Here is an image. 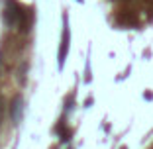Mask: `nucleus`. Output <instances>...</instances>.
Masks as SVG:
<instances>
[{
    "label": "nucleus",
    "mask_w": 153,
    "mask_h": 149,
    "mask_svg": "<svg viewBox=\"0 0 153 149\" xmlns=\"http://www.w3.org/2000/svg\"><path fill=\"white\" fill-rule=\"evenodd\" d=\"M67 47H69V32L65 30L63 41H61V51H59V65H61V67H63V63H65V53H67Z\"/></svg>",
    "instance_id": "obj_1"
},
{
    "label": "nucleus",
    "mask_w": 153,
    "mask_h": 149,
    "mask_svg": "<svg viewBox=\"0 0 153 149\" xmlns=\"http://www.w3.org/2000/svg\"><path fill=\"white\" fill-rule=\"evenodd\" d=\"M18 110H22V98H16L12 104V120L14 124H18Z\"/></svg>",
    "instance_id": "obj_2"
}]
</instances>
